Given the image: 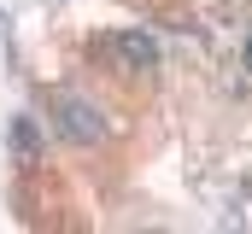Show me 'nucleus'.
<instances>
[{
    "instance_id": "f03ea898",
    "label": "nucleus",
    "mask_w": 252,
    "mask_h": 234,
    "mask_svg": "<svg viewBox=\"0 0 252 234\" xmlns=\"http://www.w3.org/2000/svg\"><path fill=\"white\" fill-rule=\"evenodd\" d=\"M112 47H118V58H124L129 70H158V41H153V35H141V29H124Z\"/></svg>"
},
{
    "instance_id": "f257e3e1",
    "label": "nucleus",
    "mask_w": 252,
    "mask_h": 234,
    "mask_svg": "<svg viewBox=\"0 0 252 234\" xmlns=\"http://www.w3.org/2000/svg\"><path fill=\"white\" fill-rule=\"evenodd\" d=\"M53 129H59L70 146H94V141L106 135V112H100L88 94H70V88H59V94H53Z\"/></svg>"
},
{
    "instance_id": "20e7f679",
    "label": "nucleus",
    "mask_w": 252,
    "mask_h": 234,
    "mask_svg": "<svg viewBox=\"0 0 252 234\" xmlns=\"http://www.w3.org/2000/svg\"><path fill=\"white\" fill-rule=\"evenodd\" d=\"M247 70H252V35H247Z\"/></svg>"
},
{
    "instance_id": "7ed1b4c3",
    "label": "nucleus",
    "mask_w": 252,
    "mask_h": 234,
    "mask_svg": "<svg viewBox=\"0 0 252 234\" xmlns=\"http://www.w3.org/2000/svg\"><path fill=\"white\" fill-rule=\"evenodd\" d=\"M12 152H18L24 164L41 158V129H35V117H12Z\"/></svg>"
}]
</instances>
